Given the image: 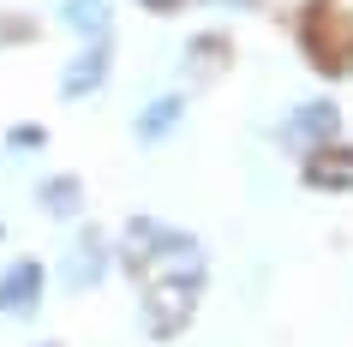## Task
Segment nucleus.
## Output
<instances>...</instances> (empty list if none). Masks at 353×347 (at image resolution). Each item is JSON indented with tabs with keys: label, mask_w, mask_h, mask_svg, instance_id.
Here are the masks:
<instances>
[{
	"label": "nucleus",
	"mask_w": 353,
	"mask_h": 347,
	"mask_svg": "<svg viewBox=\"0 0 353 347\" xmlns=\"http://www.w3.org/2000/svg\"><path fill=\"white\" fill-rule=\"evenodd\" d=\"M312 54L323 66H353V0H317L312 6Z\"/></svg>",
	"instance_id": "1"
},
{
	"label": "nucleus",
	"mask_w": 353,
	"mask_h": 347,
	"mask_svg": "<svg viewBox=\"0 0 353 347\" xmlns=\"http://www.w3.org/2000/svg\"><path fill=\"white\" fill-rule=\"evenodd\" d=\"M192 299H198V281H150V329L156 335H174V329L192 317Z\"/></svg>",
	"instance_id": "2"
},
{
	"label": "nucleus",
	"mask_w": 353,
	"mask_h": 347,
	"mask_svg": "<svg viewBox=\"0 0 353 347\" xmlns=\"http://www.w3.org/2000/svg\"><path fill=\"white\" fill-rule=\"evenodd\" d=\"M305 186L317 192H353V150L347 144H317L305 162Z\"/></svg>",
	"instance_id": "3"
},
{
	"label": "nucleus",
	"mask_w": 353,
	"mask_h": 347,
	"mask_svg": "<svg viewBox=\"0 0 353 347\" xmlns=\"http://www.w3.org/2000/svg\"><path fill=\"white\" fill-rule=\"evenodd\" d=\"M335 126H341V114H335V102H305V108L281 126V138L288 144H335Z\"/></svg>",
	"instance_id": "4"
},
{
	"label": "nucleus",
	"mask_w": 353,
	"mask_h": 347,
	"mask_svg": "<svg viewBox=\"0 0 353 347\" xmlns=\"http://www.w3.org/2000/svg\"><path fill=\"white\" fill-rule=\"evenodd\" d=\"M102 84H108V42H90V48H84V54L72 60V66H66V78H60V90L72 96H90V90H102Z\"/></svg>",
	"instance_id": "5"
},
{
	"label": "nucleus",
	"mask_w": 353,
	"mask_h": 347,
	"mask_svg": "<svg viewBox=\"0 0 353 347\" xmlns=\"http://www.w3.org/2000/svg\"><path fill=\"white\" fill-rule=\"evenodd\" d=\"M37 299H42V264H12V270L0 275V311L24 317Z\"/></svg>",
	"instance_id": "6"
},
{
	"label": "nucleus",
	"mask_w": 353,
	"mask_h": 347,
	"mask_svg": "<svg viewBox=\"0 0 353 347\" xmlns=\"http://www.w3.org/2000/svg\"><path fill=\"white\" fill-rule=\"evenodd\" d=\"M60 24L78 30V37H90V42H102L108 37V0H66L60 6Z\"/></svg>",
	"instance_id": "7"
},
{
	"label": "nucleus",
	"mask_w": 353,
	"mask_h": 347,
	"mask_svg": "<svg viewBox=\"0 0 353 347\" xmlns=\"http://www.w3.org/2000/svg\"><path fill=\"white\" fill-rule=\"evenodd\" d=\"M102 270H108V264H102V239H78L72 246V264H66V281H72V288H96V281H102Z\"/></svg>",
	"instance_id": "8"
},
{
	"label": "nucleus",
	"mask_w": 353,
	"mask_h": 347,
	"mask_svg": "<svg viewBox=\"0 0 353 347\" xmlns=\"http://www.w3.org/2000/svg\"><path fill=\"white\" fill-rule=\"evenodd\" d=\"M180 108H186L180 96H156V102L144 108V120H138V138H144V144H156L162 132H174V120H180Z\"/></svg>",
	"instance_id": "9"
},
{
	"label": "nucleus",
	"mask_w": 353,
	"mask_h": 347,
	"mask_svg": "<svg viewBox=\"0 0 353 347\" xmlns=\"http://www.w3.org/2000/svg\"><path fill=\"white\" fill-rule=\"evenodd\" d=\"M42 210H54V216H78V180H48V186H42Z\"/></svg>",
	"instance_id": "10"
},
{
	"label": "nucleus",
	"mask_w": 353,
	"mask_h": 347,
	"mask_svg": "<svg viewBox=\"0 0 353 347\" xmlns=\"http://www.w3.org/2000/svg\"><path fill=\"white\" fill-rule=\"evenodd\" d=\"M12 144L30 150V144H42V132H37V126H19V132H12Z\"/></svg>",
	"instance_id": "11"
},
{
	"label": "nucleus",
	"mask_w": 353,
	"mask_h": 347,
	"mask_svg": "<svg viewBox=\"0 0 353 347\" xmlns=\"http://www.w3.org/2000/svg\"><path fill=\"white\" fill-rule=\"evenodd\" d=\"M144 6H156V12H162V6H174V0H144Z\"/></svg>",
	"instance_id": "12"
},
{
	"label": "nucleus",
	"mask_w": 353,
	"mask_h": 347,
	"mask_svg": "<svg viewBox=\"0 0 353 347\" xmlns=\"http://www.w3.org/2000/svg\"><path fill=\"white\" fill-rule=\"evenodd\" d=\"M234 6H258V0H234Z\"/></svg>",
	"instance_id": "13"
}]
</instances>
